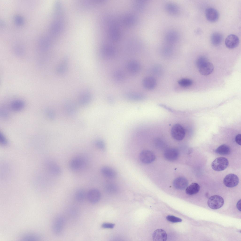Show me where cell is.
<instances>
[{"mask_svg":"<svg viewBox=\"0 0 241 241\" xmlns=\"http://www.w3.org/2000/svg\"><path fill=\"white\" fill-rule=\"evenodd\" d=\"M198 68L200 73L204 76H207L211 74L214 68L213 64L208 62L204 63Z\"/></svg>","mask_w":241,"mask_h":241,"instance_id":"obj_12","label":"cell"},{"mask_svg":"<svg viewBox=\"0 0 241 241\" xmlns=\"http://www.w3.org/2000/svg\"><path fill=\"white\" fill-rule=\"evenodd\" d=\"M178 83L181 86L184 87H187L191 86L193 82L191 79L187 78H183L179 80Z\"/></svg>","mask_w":241,"mask_h":241,"instance_id":"obj_25","label":"cell"},{"mask_svg":"<svg viewBox=\"0 0 241 241\" xmlns=\"http://www.w3.org/2000/svg\"><path fill=\"white\" fill-rule=\"evenodd\" d=\"M126 97L130 100L138 101L143 99L145 96L142 94L137 93H131L127 94Z\"/></svg>","mask_w":241,"mask_h":241,"instance_id":"obj_24","label":"cell"},{"mask_svg":"<svg viewBox=\"0 0 241 241\" xmlns=\"http://www.w3.org/2000/svg\"><path fill=\"white\" fill-rule=\"evenodd\" d=\"M25 239H37V237L36 236H35V235H28L27 236H26L25 237Z\"/></svg>","mask_w":241,"mask_h":241,"instance_id":"obj_39","label":"cell"},{"mask_svg":"<svg viewBox=\"0 0 241 241\" xmlns=\"http://www.w3.org/2000/svg\"><path fill=\"white\" fill-rule=\"evenodd\" d=\"M215 151L216 153L220 155H227L230 153L231 150L228 146L225 144H223L218 147L216 149Z\"/></svg>","mask_w":241,"mask_h":241,"instance_id":"obj_22","label":"cell"},{"mask_svg":"<svg viewBox=\"0 0 241 241\" xmlns=\"http://www.w3.org/2000/svg\"><path fill=\"white\" fill-rule=\"evenodd\" d=\"M0 142L3 144L5 145L7 143V141L6 138L3 134L0 133Z\"/></svg>","mask_w":241,"mask_h":241,"instance_id":"obj_37","label":"cell"},{"mask_svg":"<svg viewBox=\"0 0 241 241\" xmlns=\"http://www.w3.org/2000/svg\"><path fill=\"white\" fill-rule=\"evenodd\" d=\"M211 38L212 44L214 45L218 46L221 43L223 37L220 33L215 32L212 34Z\"/></svg>","mask_w":241,"mask_h":241,"instance_id":"obj_23","label":"cell"},{"mask_svg":"<svg viewBox=\"0 0 241 241\" xmlns=\"http://www.w3.org/2000/svg\"><path fill=\"white\" fill-rule=\"evenodd\" d=\"M142 84L145 88L148 90H151L155 87L157 82L154 77L151 76H147L145 77L143 80Z\"/></svg>","mask_w":241,"mask_h":241,"instance_id":"obj_10","label":"cell"},{"mask_svg":"<svg viewBox=\"0 0 241 241\" xmlns=\"http://www.w3.org/2000/svg\"><path fill=\"white\" fill-rule=\"evenodd\" d=\"M51 170L52 173L54 174L59 175L61 174V170L60 167L55 164H52L51 166Z\"/></svg>","mask_w":241,"mask_h":241,"instance_id":"obj_29","label":"cell"},{"mask_svg":"<svg viewBox=\"0 0 241 241\" xmlns=\"http://www.w3.org/2000/svg\"><path fill=\"white\" fill-rule=\"evenodd\" d=\"M25 104L22 100H17L13 101L11 103L10 107L13 111H19L22 109L24 107Z\"/></svg>","mask_w":241,"mask_h":241,"instance_id":"obj_18","label":"cell"},{"mask_svg":"<svg viewBox=\"0 0 241 241\" xmlns=\"http://www.w3.org/2000/svg\"><path fill=\"white\" fill-rule=\"evenodd\" d=\"M151 71L154 75H158L161 74L162 69L160 66L157 65L153 66L152 68Z\"/></svg>","mask_w":241,"mask_h":241,"instance_id":"obj_31","label":"cell"},{"mask_svg":"<svg viewBox=\"0 0 241 241\" xmlns=\"http://www.w3.org/2000/svg\"><path fill=\"white\" fill-rule=\"evenodd\" d=\"M225 43L228 48L232 49L236 47L239 43V39L236 35L231 34L228 35L226 39Z\"/></svg>","mask_w":241,"mask_h":241,"instance_id":"obj_7","label":"cell"},{"mask_svg":"<svg viewBox=\"0 0 241 241\" xmlns=\"http://www.w3.org/2000/svg\"><path fill=\"white\" fill-rule=\"evenodd\" d=\"M85 161L84 158L81 156H76L73 158L69 162L70 168L73 170H78L81 169L84 166Z\"/></svg>","mask_w":241,"mask_h":241,"instance_id":"obj_4","label":"cell"},{"mask_svg":"<svg viewBox=\"0 0 241 241\" xmlns=\"http://www.w3.org/2000/svg\"><path fill=\"white\" fill-rule=\"evenodd\" d=\"M114 226L115 225L114 224L109 223H104L102 225V228L106 229L113 228L114 227Z\"/></svg>","mask_w":241,"mask_h":241,"instance_id":"obj_35","label":"cell"},{"mask_svg":"<svg viewBox=\"0 0 241 241\" xmlns=\"http://www.w3.org/2000/svg\"><path fill=\"white\" fill-rule=\"evenodd\" d=\"M166 218L168 221L173 223L179 222L182 221V220L181 218L173 215H168Z\"/></svg>","mask_w":241,"mask_h":241,"instance_id":"obj_32","label":"cell"},{"mask_svg":"<svg viewBox=\"0 0 241 241\" xmlns=\"http://www.w3.org/2000/svg\"><path fill=\"white\" fill-rule=\"evenodd\" d=\"M239 179L237 176L233 174H230L226 175L223 180V183L227 187H234L238 184Z\"/></svg>","mask_w":241,"mask_h":241,"instance_id":"obj_6","label":"cell"},{"mask_svg":"<svg viewBox=\"0 0 241 241\" xmlns=\"http://www.w3.org/2000/svg\"><path fill=\"white\" fill-rule=\"evenodd\" d=\"M101 172L104 176L110 178L115 177L116 176V173L113 169L107 166H104L101 169Z\"/></svg>","mask_w":241,"mask_h":241,"instance_id":"obj_17","label":"cell"},{"mask_svg":"<svg viewBox=\"0 0 241 241\" xmlns=\"http://www.w3.org/2000/svg\"><path fill=\"white\" fill-rule=\"evenodd\" d=\"M241 199H240L237 202L236 205L237 209L240 211H241Z\"/></svg>","mask_w":241,"mask_h":241,"instance_id":"obj_40","label":"cell"},{"mask_svg":"<svg viewBox=\"0 0 241 241\" xmlns=\"http://www.w3.org/2000/svg\"><path fill=\"white\" fill-rule=\"evenodd\" d=\"M139 157L140 161L145 164L152 162L154 161L156 158L155 154L153 152L147 150L141 151L140 153Z\"/></svg>","mask_w":241,"mask_h":241,"instance_id":"obj_5","label":"cell"},{"mask_svg":"<svg viewBox=\"0 0 241 241\" xmlns=\"http://www.w3.org/2000/svg\"><path fill=\"white\" fill-rule=\"evenodd\" d=\"M229 164L228 160L224 157L217 158L212 162L211 166L213 169L216 171H220L225 169Z\"/></svg>","mask_w":241,"mask_h":241,"instance_id":"obj_2","label":"cell"},{"mask_svg":"<svg viewBox=\"0 0 241 241\" xmlns=\"http://www.w3.org/2000/svg\"><path fill=\"white\" fill-rule=\"evenodd\" d=\"M188 184L187 180L183 177H179L176 178L173 182V185L177 189L181 190L185 189Z\"/></svg>","mask_w":241,"mask_h":241,"instance_id":"obj_13","label":"cell"},{"mask_svg":"<svg viewBox=\"0 0 241 241\" xmlns=\"http://www.w3.org/2000/svg\"><path fill=\"white\" fill-rule=\"evenodd\" d=\"M224 203V199L221 196L215 195L210 197L208 201V206L211 209H216L221 208Z\"/></svg>","mask_w":241,"mask_h":241,"instance_id":"obj_3","label":"cell"},{"mask_svg":"<svg viewBox=\"0 0 241 241\" xmlns=\"http://www.w3.org/2000/svg\"><path fill=\"white\" fill-rule=\"evenodd\" d=\"M105 190L109 193H114L117 190V187L116 185L112 183L107 184L105 187Z\"/></svg>","mask_w":241,"mask_h":241,"instance_id":"obj_27","label":"cell"},{"mask_svg":"<svg viewBox=\"0 0 241 241\" xmlns=\"http://www.w3.org/2000/svg\"><path fill=\"white\" fill-rule=\"evenodd\" d=\"M67 61L65 59L59 64L57 69V71L59 74H62L65 72L67 69Z\"/></svg>","mask_w":241,"mask_h":241,"instance_id":"obj_26","label":"cell"},{"mask_svg":"<svg viewBox=\"0 0 241 241\" xmlns=\"http://www.w3.org/2000/svg\"><path fill=\"white\" fill-rule=\"evenodd\" d=\"M96 146L98 149L103 150L105 148V145L103 141L100 140H97L95 142Z\"/></svg>","mask_w":241,"mask_h":241,"instance_id":"obj_34","label":"cell"},{"mask_svg":"<svg viewBox=\"0 0 241 241\" xmlns=\"http://www.w3.org/2000/svg\"><path fill=\"white\" fill-rule=\"evenodd\" d=\"M171 134L173 138L178 141L182 140L185 136V131L183 126L180 124H176L172 127Z\"/></svg>","mask_w":241,"mask_h":241,"instance_id":"obj_1","label":"cell"},{"mask_svg":"<svg viewBox=\"0 0 241 241\" xmlns=\"http://www.w3.org/2000/svg\"><path fill=\"white\" fill-rule=\"evenodd\" d=\"M152 237L154 241H165L167 239V235L166 232L161 229L156 230L153 233Z\"/></svg>","mask_w":241,"mask_h":241,"instance_id":"obj_14","label":"cell"},{"mask_svg":"<svg viewBox=\"0 0 241 241\" xmlns=\"http://www.w3.org/2000/svg\"><path fill=\"white\" fill-rule=\"evenodd\" d=\"M47 115L48 117L50 119L52 120L54 119L55 117V115L54 112L52 110L49 109L47 110Z\"/></svg>","mask_w":241,"mask_h":241,"instance_id":"obj_36","label":"cell"},{"mask_svg":"<svg viewBox=\"0 0 241 241\" xmlns=\"http://www.w3.org/2000/svg\"><path fill=\"white\" fill-rule=\"evenodd\" d=\"M127 67L128 71L133 74L138 73L141 68L140 64L135 60H132L129 62L127 64Z\"/></svg>","mask_w":241,"mask_h":241,"instance_id":"obj_15","label":"cell"},{"mask_svg":"<svg viewBox=\"0 0 241 241\" xmlns=\"http://www.w3.org/2000/svg\"><path fill=\"white\" fill-rule=\"evenodd\" d=\"M205 14L207 20L211 22L216 21L218 19L219 16L218 11L212 8H207L205 10Z\"/></svg>","mask_w":241,"mask_h":241,"instance_id":"obj_9","label":"cell"},{"mask_svg":"<svg viewBox=\"0 0 241 241\" xmlns=\"http://www.w3.org/2000/svg\"><path fill=\"white\" fill-rule=\"evenodd\" d=\"M65 111L66 113L69 115H72L75 113L76 111V107L73 102L68 101L66 102L64 105Z\"/></svg>","mask_w":241,"mask_h":241,"instance_id":"obj_21","label":"cell"},{"mask_svg":"<svg viewBox=\"0 0 241 241\" xmlns=\"http://www.w3.org/2000/svg\"><path fill=\"white\" fill-rule=\"evenodd\" d=\"M124 76L123 73L120 71L116 72L114 74L115 79L118 81H120L122 80L124 78Z\"/></svg>","mask_w":241,"mask_h":241,"instance_id":"obj_33","label":"cell"},{"mask_svg":"<svg viewBox=\"0 0 241 241\" xmlns=\"http://www.w3.org/2000/svg\"><path fill=\"white\" fill-rule=\"evenodd\" d=\"M87 197L88 200L90 202L95 203L97 202L100 200L101 197V194L98 190L93 189L89 191Z\"/></svg>","mask_w":241,"mask_h":241,"instance_id":"obj_11","label":"cell"},{"mask_svg":"<svg viewBox=\"0 0 241 241\" xmlns=\"http://www.w3.org/2000/svg\"><path fill=\"white\" fill-rule=\"evenodd\" d=\"M241 134H238L237 135L235 138L236 142L237 144L240 145H241Z\"/></svg>","mask_w":241,"mask_h":241,"instance_id":"obj_38","label":"cell"},{"mask_svg":"<svg viewBox=\"0 0 241 241\" xmlns=\"http://www.w3.org/2000/svg\"><path fill=\"white\" fill-rule=\"evenodd\" d=\"M207 58L204 56H201L198 58L196 60V64L199 68L204 63L208 62Z\"/></svg>","mask_w":241,"mask_h":241,"instance_id":"obj_30","label":"cell"},{"mask_svg":"<svg viewBox=\"0 0 241 241\" xmlns=\"http://www.w3.org/2000/svg\"><path fill=\"white\" fill-rule=\"evenodd\" d=\"M64 223V220L62 217H59L56 219L53 226V230L56 234H58L60 233L63 229Z\"/></svg>","mask_w":241,"mask_h":241,"instance_id":"obj_16","label":"cell"},{"mask_svg":"<svg viewBox=\"0 0 241 241\" xmlns=\"http://www.w3.org/2000/svg\"><path fill=\"white\" fill-rule=\"evenodd\" d=\"M179 153L177 149L170 148L167 149L164 152V156L167 160L169 161H174L178 157Z\"/></svg>","mask_w":241,"mask_h":241,"instance_id":"obj_8","label":"cell"},{"mask_svg":"<svg viewBox=\"0 0 241 241\" xmlns=\"http://www.w3.org/2000/svg\"><path fill=\"white\" fill-rule=\"evenodd\" d=\"M200 188V186L198 184L194 183L187 187L185 192L187 194L189 195L195 194L198 193Z\"/></svg>","mask_w":241,"mask_h":241,"instance_id":"obj_19","label":"cell"},{"mask_svg":"<svg viewBox=\"0 0 241 241\" xmlns=\"http://www.w3.org/2000/svg\"><path fill=\"white\" fill-rule=\"evenodd\" d=\"M85 196L84 191L82 189L78 190L75 194V198L76 200L79 202L83 201L84 199Z\"/></svg>","mask_w":241,"mask_h":241,"instance_id":"obj_28","label":"cell"},{"mask_svg":"<svg viewBox=\"0 0 241 241\" xmlns=\"http://www.w3.org/2000/svg\"><path fill=\"white\" fill-rule=\"evenodd\" d=\"M91 98L90 93L87 92H84L80 96L78 99L79 103L81 105H85L90 101Z\"/></svg>","mask_w":241,"mask_h":241,"instance_id":"obj_20","label":"cell"}]
</instances>
